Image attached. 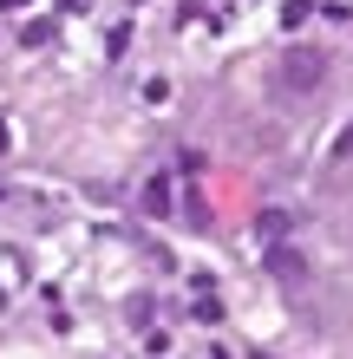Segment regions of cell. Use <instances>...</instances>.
<instances>
[{"mask_svg": "<svg viewBox=\"0 0 353 359\" xmlns=\"http://www.w3.org/2000/svg\"><path fill=\"white\" fill-rule=\"evenodd\" d=\"M327 79V53H314V46H288L281 53V92H314Z\"/></svg>", "mask_w": 353, "mask_h": 359, "instance_id": "cell-1", "label": "cell"}, {"mask_svg": "<svg viewBox=\"0 0 353 359\" xmlns=\"http://www.w3.org/2000/svg\"><path fill=\"white\" fill-rule=\"evenodd\" d=\"M262 262H268V274H275V281H288V287H301V281H307V262H301V248H288V242H275Z\"/></svg>", "mask_w": 353, "mask_h": 359, "instance_id": "cell-2", "label": "cell"}, {"mask_svg": "<svg viewBox=\"0 0 353 359\" xmlns=\"http://www.w3.org/2000/svg\"><path fill=\"white\" fill-rule=\"evenodd\" d=\"M255 236L281 242V236H288V216H281V209H262V216H255Z\"/></svg>", "mask_w": 353, "mask_h": 359, "instance_id": "cell-3", "label": "cell"}, {"mask_svg": "<svg viewBox=\"0 0 353 359\" xmlns=\"http://www.w3.org/2000/svg\"><path fill=\"white\" fill-rule=\"evenodd\" d=\"M144 209L164 216V209H171V183H144Z\"/></svg>", "mask_w": 353, "mask_h": 359, "instance_id": "cell-4", "label": "cell"}, {"mask_svg": "<svg viewBox=\"0 0 353 359\" xmlns=\"http://www.w3.org/2000/svg\"><path fill=\"white\" fill-rule=\"evenodd\" d=\"M53 39V20H27V33H20V46H46Z\"/></svg>", "mask_w": 353, "mask_h": 359, "instance_id": "cell-5", "label": "cell"}, {"mask_svg": "<svg viewBox=\"0 0 353 359\" xmlns=\"http://www.w3.org/2000/svg\"><path fill=\"white\" fill-rule=\"evenodd\" d=\"M307 13H314L307 0H288V7H281V20H288V27H307Z\"/></svg>", "mask_w": 353, "mask_h": 359, "instance_id": "cell-6", "label": "cell"}, {"mask_svg": "<svg viewBox=\"0 0 353 359\" xmlns=\"http://www.w3.org/2000/svg\"><path fill=\"white\" fill-rule=\"evenodd\" d=\"M190 320H203V327H216V320H222V307H216V294H210V301H197V313H190Z\"/></svg>", "mask_w": 353, "mask_h": 359, "instance_id": "cell-7", "label": "cell"}, {"mask_svg": "<svg viewBox=\"0 0 353 359\" xmlns=\"http://www.w3.org/2000/svg\"><path fill=\"white\" fill-rule=\"evenodd\" d=\"M334 157H353V124H347V131L334 137Z\"/></svg>", "mask_w": 353, "mask_h": 359, "instance_id": "cell-8", "label": "cell"}, {"mask_svg": "<svg viewBox=\"0 0 353 359\" xmlns=\"http://www.w3.org/2000/svg\"><path fill=\"white\" fill-rule=\"evenodd\" d=\"M13 151V131H7V118H0V157H7Z\"/></svg>", "mask_w": 353, "mask_h": 359, "instance_id": "cell-9", "label": "cell"}, {"mask_svg": "<svg viewBox=\"0 0 353 359\" xmlns=\"http://www.w3.org/2000/svg\"><path fill=\"white\" fill-rule=\"evenodd\" d=\"M216 359H229V353H216Z\"/></svg>", "mask_w": 353, "mask_h": 359, "instance_id": "cell-10", "label": "cell"}]
</instances>
